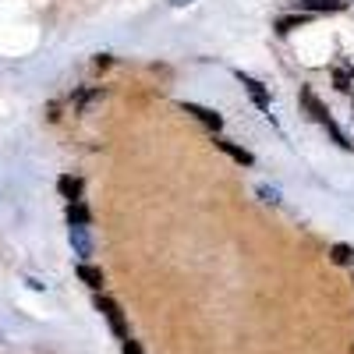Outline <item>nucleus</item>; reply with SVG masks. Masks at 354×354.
<instances>
[{
	"label": "nucleus",
	"mask_w": 354,
	"mask_h": 354,
	"mask_svg": "<svg viewBox=\"0 0 354 354\" xmlns=\"http://www.w3.org/2000/svg\"><path fill=\"white\" fill-rule=\"evenodd\" d=\"M301 103H305V110H308V117H312V121H319L322 128H326V131L333 135V142L340 145V149H351V145H354V142H351V138H347V135L340 131V124H337V121H333V117H330V110H326V106H322V103H319V96L312 93V88H308V85L301 88Z\"/></svg>",
	"instance_id": "obj_1"
},
{
	"label": "nucleus",
	"mask_w": 354,
	"mask_h": 354,
	"mask_svg": "<svg viewBox=\"0 0 354 354\" xmlns=\"http://www.w3.org/2000/svg\"><path fill=\"white\" fill-rule=\"evenodd\" d=\"M96 308H100V312H103V319L110 322L113 337H121V344H124V340H128V322H124L121 305H117L113 298H106V294H100V298H96Z\"/></svg>",
	"instance_id": "obj_2"
},
{
	"label": "nucleus",
	"mask_w": 354,
	"mask_h": 354,
	"mask_svg": "<svg viewBox=\"0 0 354 354\" xmlns=\"http://www.w3.org/2000/svg\"><path fill=\"white\" fill-rule=\"evenodd\" d=\"M238 82L245 85V93L252 96V103L262 110V113H270V88H266L259 78H252V75H245V71H238Z\"/></svg>",
	"instance_id": "obj_3"
},
{
	"label": "nucleus",
	"mask_w": 354,
	"mask_h": 354,
	"mask_svg": "<svg viewBox=\"0 0 354 354\" xmlns=\"http://www.w3.org/2000/svg\"><path fill=\"white\" fill-rule=\"evenodd\" d=\"M181 110H185V113H192L195 121H198V124H205L209 131H220V128H223V117H220L216 110H209V106H198V103H181Z\"/></svg>",
	"instance_id": "obj_4"
},
{
	"label": "nucleus",
	"mask_w": 354,
	"mask_h": 354,
	"mask_svg": "<svg viewBox=\"0 0 354 354\" xmlns=\"http://www.w3.org/2000/svg\"><path fill=\"white\" fill-rule=\"evenodd\" d=\"M301 15H322V11H344L347 0H294Z\"/></svg>",
	"instance_id": "obj_5"
},
{
	"label": "nucleus",
	"mask_w": 354,
	"mask_h": 354,
	"mask_svg": "<svg viewBox=\"0 0 354 354\" xmlns=\"http://www.w3.org/2000/svg\"><path fill=\"white\" fill-rule=\"evenodd\" d=\"M71 248H75V255L85 262L88 255H93V238H88V227H71Z\"/></svg>",
	"instance_id": "obj_6"
},
{
	"label": "nucleus",
	"mask_w": 354,
	"mask_h": 354,
	"mask_svg": "<svg viewBox=\"0 0 354 354\" xmlns=\"http://www.w3.org/2000/svg\"><path fill=\"white\" fill-rule=\"evenodd\" d=\"M82 177H75V174H64L61 181H57V192H61L68 202H82Z\"/></svg>",
	"instance_id": "obj_7"
},
{
	"label": "nucleus",
	"mask_w": 354,
	"mask_h": 354,
	"mask_svg": "<svg viewBox=\"0 0 354 354\" xmlns=\"http://www.w3.org/2000/svg\"><path fill=\"white\" fill-rule=\"evenodd\" d=\"M216 149L227 153L230 160H238L241 167H252V163H255V156H252L248 149H241V145H234V142H227V138H216Z\"/></svg>",
	"instance_id": "obj_8"
},
{
	"label": "nucleus",
	"mask_w": 354,
	"mask_h": 354,
	"mask_svg": "<svg viewBox=\"0 0 354 354\" xmlns=\"http://www.w3.org/2000/svg\"><path fill=\"white\" fill-rule=\"evenodd\" d=\"M78 280L88 283L93 290H100L103 287V270H100V266H88V262H78Z\"/></svg>",
	"instance_id": "obj_9"
},
{
	"label": "nucleus",
	"mask_w": 354,
	"mask_h": 354,
	"mask_svg": "<svg viewBox=\"0 0 354 354\" xmlns=\"http://www.w3.org/2000/svg\"><path fill=\"white\" fill-rule=\"evenodd\" d=\"M88 220H93V216H88V209L82 202H68V223L71 227H88Z\"/></svg>",
	"instance_id": "obj_10"
},
{
	"label": "nucleus",
	"mask_w": 354,
	"mask_h": 354,
	"mask_svg": "<svg viewBox=\"0 0 354 354\" xmlns=\"http://www.w3.org/2000/svg\"><path fill=\"white\" fill-rule=\"evenodd\" d=\"M305 21H308V15H301V11L298 15H287V18H277V32L287 36V32H294V28H301Z\"/></svg>",
	"instance_id": "obj_11"
},
{
	"label": "nucleus",
	"mask_w": 354,
	"mask_h": 354,
	"mask_svg": "<svg viewBox=\"0 0 354 354\" xmlns=\"http://www.w3.org/2000/svg\"><path fill=\"white\" fill-rule=\"evenodd\" d=\"M330 262L351 266V262H354V248H351V245H333V248H330Z\"/></svg>",
	"instance_id": "obj_12"
},
{
	"label": "nucleus",
	"mask_w": 354,
	"mask_h": 354,
	"mask_svg": "<svg viewBox=\"0 0 354 354\" xmlns=\"http://www.w3.org/2000/svg\"><path fill=\"white\" fill-rule=\"evenodd\" d=\"M333 82L340 93H351V82H354V68H333Z\"/></svg>",
	"instance_id": "obj_13"
},
{
	"label": "nucleus",
	"mask_w": 354,
	"mask_h": 354,
	"mask_svg": "<svg viewBox=\"0 0 354 354\" xmlns=\"http://www.w3.org/2000/svg\"><path fill=\"white\" fill-rule=\"evenodd\" d=\"M255 192L262 195V202H273V205L280 202V192H277V188H270V185H255Z\"/></svg>",
	"instance_id": "obj_14"
},
{
	"label": "nucleus",
	"mask_w": 354,
	"mask_h": 354,
	"mask_svg": "<svg viewBox=\"0 0 354 354\" xmlns=\"http://www.w3.org/2000/svg\"><path fill=\"white\" fill-rule=\"evenodd\" d=\"M121 351H124V354H142V347H138V340H131V337H128V340L121 344Z\"/></svg>",
	"instance_id": "obj_15"
},
{
	"label": "nucleus",
	"mask_w": 354,
	"mask_h": 354,
	"mask_svg": "<svg viewBox=\"0 0 354 354\" xmlns=\"http://www.w3.org/2000/svg\"><path fill=\"white\" fill-rule=\"evenodd\" d=\"M174 8H188V4H195V0H170Z\"/></svg>",
	"instance_id": "obj_16"
}]
</instances>
